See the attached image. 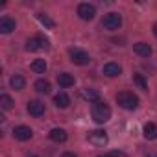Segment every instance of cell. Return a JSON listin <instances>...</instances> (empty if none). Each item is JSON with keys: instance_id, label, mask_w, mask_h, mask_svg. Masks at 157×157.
I'll return each instance as SVG.
<instances>
[{"instance_id": "8992f818", "label": "cell", "mask_w": 157, "mask_h": 157, "mask_svg": "<svg viewBox=\"0 0 157 157\" xmlns=\"http://www.w3.org/2000/svg\"><path fill=\"white\" fill-rule=\"evenodd\" d=\"M96 15V8L93 4H80L78 6V17H80L82 21H93Z\"/></svg>"}, {"instance_id": "4fadbf2b", "label": "cell", "mask_w": 157, "mask_h": 157, "mask_svg": "<svg viewBox=\"0 0 157 157\" xmlns=\"http://www.w3.org/2000/svg\"><path fill=\"white\" fill-rule=\"evenodd\" d=\"M57 83H59L63 89H68V87L74 85V76L68 74V72H61V74H57Z\"/></svg>"}, {"instance_id": "52a82bcc", "label": "cell", "mask_w": 157, "mask_h": 157, "mask_svg": "<svg viewBox=\"0 0 157 157\" xmlns=\"http://www.w3.org/2000/svg\"><path fill=\"white\" fill-rule=\"evenodd\" d=\"M89 142H93L94 146H105V144H107V135H105V131H102V129L91 131V133H89Z\"/></svg>"}, {"instance_id": "484cf974", "label": "cell", "mask_w": 157, "mask_h": 157, "mask_svg": "<svg viewBox=\"0 0 157 157\" xmlns=\"http://www.w3.org/2000/svg\"><path fill=\"white\" fill-rule=\"evenodd\" d=\"M153 35H155V37H157V22H155V24H153Z\"/></svg>"}, {"instance_id": "277c9868", "label": "cell", "mask_w": 157, "mask_h": 157, "mask_svg": "<svg viewBox=\"0 0 157 157\" xmlns=\"http://www.w3.org/2000/svg\"><path fill=\"white\" fill-rule=\"evenodd\" d=\"M102 26H104L105 30L115 32V30H118V28L122 26V17H120L118 13H107V15H104V19H102Z\"/></svg>"}, {"instance_id": "e0dca14e", "label": "cell", "mask_w": 157, "mask_h": 157, "mask_svg": "<svg viewBox=\"0 0 157 157\" xmlns=\"http://www.w3.org/2000/svg\"><path fill=\"white\" fill-rule=\"evenodd\" d=\"M48 137H50L54 142H65V140H67V131L61 129V128H54V129L48 133Z\"/></svg>"}, {"instance_id": "6da1fadb", "label": "cell", "mask_w": 157, "mask_h": 157, "mask_svg": "<svg viewBox=\"0 0 157 157\" xmlns=\"http://www.w3.org/2000/svg\"><path fill=\"white\" fill-rule=\"evenodd\" d=\"M93 118H94V122H98V124L107 122V120L111 118V107H109L105 102H102V100L94 102V104H93Z\"/></svg>"}, {"instance_id": "7402d4cb", "label": "cell", "mask_w": 157, "mask_h": 157, "mask_svg": "<svg viewBox=\"0 0 157 157\" xmlns=\"http://www.w3.org/2000/svg\"><path fill=\"white\" fill-rule=\"evenodd\" d=\"M133 83L139 85V89L148 91V83H146V80H144V76H142V74H133Z\"/></svg>"}, {"instance_id": "7c38bea8", "label": "cell", "mask_w": 157, "mask_h": 157, "mask_svg": "<svg viewBox=\"0 0 157 157\" xmlns=\"http://www.w3.org/2000/svg\"><path fill=\"white\" fill-rule=\"evenodd\" d=\"M142 135H144V139H148V140L157 139V124H155V122H148V124H144V128H142Z\"/></svg>"}, {"instance_id": "603a6c76", "label": "cell", "mask_w": 157, "mask_h": 157, "mask_svg": "<svg viewBox=\"0 0 157 157\" xmlns=\"http://www.w3.org/2000/svg\"><path fill=\"white\" fill-rule=\"evenodd\" d=\"M13 100H11V96H8V94H0V107L2 109H11L13 107Z\"/></svg>"}, {"instance_id": "d4e9b609", "label": "cell", "mask_w": 157, "mask_h": 157, "mask_svg": "<svg viewBox=\"0 0 157 157\" xmlns=\"http://www.w3.org/2000/svg\"><path fill=\"white\" fill-rule=\"evenodd\" d=\"M109 155H111V157H124V155H122V153H118V151H111Z\"/></svg>"}, {"instance_id": "2e32d148", "label": "cell", "mask_w": 157, "mask_h": 157, "mask_svg": "<svg viewBox=\"0 0 157 157\" xmlns=\"http://www.w3.org/2000/svg\"><path fill=\"white\" fill-rule=\"evenodd\" d=\"M54 104H56L59 109H65V107L70 105V98H68V94H65V93H57V94L54 96Z\"/></svg>"}, {"instance_id": "83f0119b", "label": "cell", "mask_w": 157, "mask_h": 157, "mask_svg": "<svg viewBox=\"0 0 157 157\" xmlns=\"http://www.w3.org/2000/svg\"><path fill=\"white\" fill-rule=\"evenodd\" d=\"M98 157H111V155H98Z\"/></svg>"}, {"instance_id": "5b68a950", "label": "cell", "mask_w": 157, "mask_h": 157, "mask_svg": "<svg viewBox=\"0 0 157 157\" xmlns=\"http://www.w3.org/2000/svg\"><path fill=\"white\" fill-rule=\"evenodd\" d=\"M44 48H48V39H44L43 35H35L26 41V50H30V52H37V50H44Z\"/></svg>"}, {"instance_id": "ffe728a7", "label": "cell", "mask_w": 157, "mask_h": 157, "mask_svg": "<svg viewBox=\"0 0 157 157\" xmlns=\"http://www.w3.org/2000/svg\"><path fill=\"white\" fill-rule=\"evenodd\" d=\"M37 21H39L44 28H48V30H54V28H56V22H54L48 15H44V13H39V15H37Z\"/></svg>"}, {"instance_id": "5bb4252c", "label": "cell", "mask_w": 157, "mask_h": 157, "mask_svg": "<svg viewBox=\"0 0 157 157\" xmlns=\"http://www.w3.org/2000/svg\"><path fill=\"white\" fill-rule=\"evenodd\" d=\"M133 50L135 54H139L140 57H150L151 56V46L148 43H135L133 44Z\"/></svg>"}, {"instance_id": "d6986e66", "label": "cell", "mask_w": 157, "mask_h": 157, "mask_svg": "<svg viewBox=\"0 0 157 157\" xmlns=\"http://www.w3.org/2000/svg\"><path fill=\"white\" fill-rule=\"evenodd\" d=\"M33 87H35V91L41 93V94H48V93H50V82H46V80H37Z\"/></svg>"}, {"instance_id": "30bf717a", "label": "cell", "mask_w": 157, "mask_h": 157, "mask_svg": "<svg viewBox=\"0 0 157 157\" xmlns=\"http://www.w3.org/2000/svg\"><path fill=\"white\" fill-rule=\"evenodd\" d=\"M102 70H104V74H105L107 78H117V76L122 74V67H120L118 63H105Z\"/></svg>"}, {"instance_id": "ac0fdd59", "label": "cell", "mask_w": 157, "mask_h": 157, "mask_svg": "<svg viewBox=\"0 0 157 157\" xmlns=\"http://www.w3.org/2000/svg\"><path fill=\"white\" fill-rule=\"evenodd\" d=\"M10 85H11V89H15V91H22L24 85H26V80H24L21 74H15L11 80H10Z\"/></svg>"}, {"instance_id": "8fae6325", "label": "cell", "mask_w": 157, "mask_h": 157, "mask_svg": "<svg viewBox=\"0 0 157 157\" xmlns=\"http://www.w3.org/2000/svg\"><path fill=\"white\" fill-rule=\"evenodd\" d=\"M15 30V21L11 17H2L0 19V33H11Z\"/></svg>"}, {"instance_id": "3957f363", "label": "cell", "mask_w": 157, "mask_h": 157, "mask_svg": "<svg viewBox=\"0 0 157 157\" xmlns=\"http://www.w3.org/2000/svg\"><path fill=\"white\" fill-rule=\"evenodd\" d=\"M68 56H70V61H72L74 65H80V67L89 65V61H91L89 54H87L85 50H80V48H70V50H68Z\"/></svg>"}, {"instance_id": "cb8c5ba5", "label": "cell", "mask_w": 157, "mask_h": 157, "mask_svg": "<svg viewBox=\"0 0 157 157\" xmlns=\"http://www.w3.org/2000/svg\"><path fill=\"white\" fill-rule=\"evenodd\" d=\"M61 157H76V153H72V151H65Z\"/></svg>"}, {"instance_id": "ba28073f", "label": "cell", "mask_w": 157, "mask_h": 157, "mask_svg": "<svg viewBox=\"0 0 157 157\" xmlns=\"http://www.w3.org/2000/svg\"><path fill=\"white\" fill-rule=\"evenodd\" d=\"M32 135H33V131L28 126H17V128H13V137L17 140H30Z\"/></svg>"}, {"instance_id": "7a4b0ae2", "label": "cell", "mask_w": 157, "mask_h": 157, "mask_svg": "<svg viewBox=\"0 0 157 157\" xmlns=\"http://www.w3.org/2000/svg\"><path fill=\"white\" fill-rule=\"evenodd\" d=\"M117 104H118L120 107L131 111V109H137L139 98H137V94H133V93H129V91H122V93L117 94Z\"/></svg>"}, {"instance_id": "44dd1931", "label": "cell", "mask_w": 157, "mask_h": 157, "mask_svg": "<svg viewBox=\"0 0 157 157\" xmlns=\"http://www.w3.org/2000/svg\"><path fill=\"white\" fill-rule=\"evenodd\" d=\"M32 70L37 72V74H44V70H46V61H44V59H35V61L32 63Z\"/></svg>"}, {"instance_id": "4316f807", "label": "cell", "mask_w": 157, "mask_h": 157, "mask_svg": "<svg viewBox=\"0 0 157 157\" xmlns=\"http://www.w3.org/2000/svg\"><path fill=\"white\" fill-rule=\"evenodd\" d=\"M146 157H157V153H148Z\"/></svg>"}, {"instance_id": "9c48e42d", "label": "cell", "mask_w": 157, "mask_h": 157, "mask_svg": "<svg viewBox=\"0 0 157 157\" xmlns=\"http://www.w3.org/2000/svg\"><path fill=\"white\" fill-rule=\"evenodd\" d=\"M28 113L32 117H41L44 115V104L41 100H30L28 102Z\"/></svg>"}, {"instance_id": "f1b7e54d", "label": "cell", "mask_w": 157, "mask_h": 157, "mask_svg": "<svg viewBox=\"0 0 157 157\" xmlns=\"http://www.w3.org/2000/svg\"><path fill=\"white\" fill-rule=\"evenodd\" d=\"M28 157H35V155H28Z\"/></svg>"}, {"instance_id": "9a60e30c", "label": "cell", "mask_w": 157, "mask_h": 157, "mask_svg": "<svg viewBox=\"0 0 157 157\" xmlns=\"http://www.w3.org/2000/svg\"><path fill=\"white\" fill-rule=\"evenodd\" d=\"M82 98L83 100H87V102H91V104H94V102H98L100 100V93L96 91V89H82Z\"/></svg>"}]
</instances>
